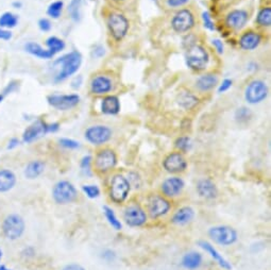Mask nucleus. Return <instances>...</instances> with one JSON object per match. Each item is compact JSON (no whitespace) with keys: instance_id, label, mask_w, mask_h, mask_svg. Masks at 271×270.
<instances>
[{"instance_id":"obj_1","label":"nucleus","mask_w":271,"mask_h":270,"mask_svg":"<svg viewBox=\"0 0 271 270\" xmlns=\"http://www.w3.org/2000/svg\"><path fill=\"white\" fill-rule=\"evenodd\" d=\"M82 64V55L77 50H72L70 53L62 56L54 62V66L59 67V71L54 78L56 83L63 82L69 77L74 76L79 70Z\"/></svg>"},{"instance_id":"obj_2","label":"nucleus","mask_w":271,"mask_h":270,"mask_svg":"<svg viewBox=\"0 0 271 270\" xmlns=\"http://www.w3.org/2000/svg\"><path fill=\"white\" fill-rule=\"evenodd\" d=\"M185 62L186 65L192 70L197 72L203 71L206 69L208 62H210V55L203 46L195 44L186 49Z\"/></svg>"},{"instance_id":"obj_3","label":"nucleus","mask_w":271,"mask_h":270,"mask_svg":"<svg viewBox=\"0 0 271 270\" xmlns=\"http://www.w3.org/2000/svg\"><path fill=\"white\" fill-rule=\"evenodd\" d=\"M107 27L111 37L115 41H121L129 32L130 23L123 14L111 12L107 17Z\"/></svg>"},{"instance_id":"obj_4","label":"nucleus","mask_w":271,"mask_h":270,"mask_svg":"<svg viewBox=\"0 0 271 270\" xmlns=\"http://www.w3.org/2000/svg\"><path fill=\"white\" fill-rule=\"evenodd\" d=\"M170 25L175 33H187L195 28L196 18L190 9H181L173 15Z\"/></svg>"},{"instance_id":"obj_5","label":"nucleus","mask_w":271,"mask_h":270,"mask_svg":"<svg viewBox=\"0 0 271 270\" xmlns=\"http://www.w3.org/2000/svg\"><path fill=\"white\" fill-rule=\"evenodd\" d=\"M25 220L18 214L8 215L3 222L4 235L10 241H16L25 232Z\"/></svg>"},{"instance_id":"obj_6","label":"nucleus","mask_w":271,"mask_h":270,"mask_svg":"<svg viewBox=\"0 0 271 270\" xmlns=\"http://www.w3.org/2000/svg\"><path fill=\"white\" fill-rule=\"evenodd\" d=\"M52 197H54L55 201L59 204H68L74 202L77 199L78 192L74 184L70 183L69 181L63 180L58 182L54 186Z\"/></svg>"},{"instance_id":"obj_7","label":"nucleus","mask_w":271,"mask_h":270,"mask_svg":"<svg viewBox=\"0 0 271 270\" xmlns=\"http://www.w3.org/2000/svg\"><path fill=\"white\" fill-rule=\"evenodd\" d=\"M131 185L127 178L121 174H115L113 176L110 185V197L115 203H122L127 199L130 193Z\"/></svg>"},{"instance_id":"obj_8","label":"nucleus","mask_w":271,"mask_h":270,"mask_svg":"<svg viewBox=\"0 0 271 270\" xmlns=\"http://www.w3.org/2000/svg\"><path fill=\"white\" fill-rule=\"evenodd\" d=\"M268 86L262 80H253L245 89V99L250 105H257L263 102L268 96Z\"/></svg>"},{"instance_id":"obj_9","label":"nucleus","mask_w":271,"mask_h":270,"mask_svg":"<svg viewBox=\"0 0 271 270\" xmlns=\"http://www.w3.org/2000/svg\"><path fill=\"white\" fill-rule=\"evenodd\" d=\"M208 235L216 243L222 246L233 245L237 241V232L231 227L217 226L208 230Z\"/></svg>"},{"instance_id":"obj_10","label":"nucleus","mask_w":271,"mask_h":270,"mask_svg":"<svg viewBox=\"0 0 271 270\" xmlns=\"http://www.w3.org/2000/svg\"><path fill=\"white\" fill-rule=\"evenodd\" d=\"M49 105L59 111H68L77 107L80 102V96L78 94H67V95H49L47 97Z\"/></svg>"},{"instance_id":"obj_11","label":"nucleus","mask_w":271,"mask_h":270,"mask_svg":"<svg viewBox=\"0 0 271 270\" xmlns=\"http://www.w3.org/2000/svg\"><path fill=\"white\" fill-rule=\"evenodd\" d=\"M112 130L102 124H97V126H92L85 131V139L92 145H103L108 143L112 139Z\"/></svg>"},{"instance_id":"obj_12","label":"nucleus","mask_w":271,"mask_h":270,"mask_svg":"<svg viewBox=\"0 0 271 270\" xmlns=\"http://www.w3.org/2000/svg\"><path fill=\"white\" fill-rule=\"evenodd\" d=\"M117 164V155L112 149L106 148L98 151L95 158V167L100 172H108Z\"/></svg>"},{"instance_id":"obj_13","label":"nucleus","mask_w":271,"mask_h":270,"mask_svg":"<svg viewBox=\"0 0 271 270\" xmlns=\"http://www.w3.org/2000/svg\"><path fill=\"white\" fill-rule=\"evenodd\" d=\"M113 89H114V82L112 78L103 74L93 77L89 83V91L93 95L97 96L108 95Z\"/></svg>"},{"instance_id":"obj_14","label":"nucleus","mask_w":271,"mask_h":270,"mask_svg":"<svg viewBox=\"0 0 271 270\" xmlns=\"http://www.w3.org/2000/svg\"><path fill=\"white\" fill-rule=\"evenodd\" d=\"M47 133H48V123H46L44 120L37 119L33 123H31L24 131L23 141L24 143L31 144L37 141L41 137H45Z\"/></svg>"},{"instance_id":"obj_15","label":"nucleus","mask_w":271,"mask_h":270,"mask_svg":"<svg viewBox=\"0 0 271 270\" xmlns=\"http://www.w3.org/2000/svg\"><path fill=\"white\" fill-rule=\"evenodd\" d=\"M249 14L246 10L243 9H236L228 13L224 19L225 26L233 31L242 30L248 23Z\"/></svg>"},{"instance_id":"obj_16","label":"nucleus","mask_w":271,"mask_h":270,"mask_svg":"<svg viewBox=\"0 0 271 270\" xmlns=\"http://www.w3.org/2000/svg\"><path fill=\"white\" fill-rule=\"evenodd\" d=\"M163 166L166 171L170 173H178L186 169L187 162L181 152H171L165 158Z\"/></svg>"},{"instance_id":"obj_17","label":"nucleus","mask_w":271,"mask_h":270,"mask_svg":"<svg viewBox=\"0 0 271 270\" xmlns=\"http://www.w3.org/2000/svg\"><path fill=\"white\" fill-rule=\"evenodd\" d=\"M123 219L130 227H141L147 221V215L139 205H131L124 211Z\"/></svg>"},{"instance_id":"obj_18","label":"nucleus","mask_w":271,"mask_h":270,"mask_svg":"<svg viewBox=\"0 0 271 270\" xmlns=\"http://www.w3.org/2000/svg\"><path fill=\"white\" fill-rule=\"evenodd\" d=\"M170 210V203L161 196H153L149 201L148 211L152 219L166 215Z\"/></svg>"},{"instance_id":"obj_19","label":"nucleus","mask_w":271,"mask_h":270,"mask_svg":"<svg viewBox=\"0 0 271 270\" xmlns=\"http://www.w3.org/2000/svg\"><path fill=\"white\" fill-rule=\"evenodd\" d=\"M260 41H262V35L256 32V31L249 30L239 37L238 45L243 50L252 51L259 46Z\"/></svg>"},{"instance_id":"obj_20","label":"nucleus","mask_w":271,"mask_h":270,"mask_svg":"<svg viewBox=\"0 0 271 270\" xmlns=\"http://www.w3.org/2000/svg\"><path fill=\"white\" fill-rule=\"evenodd\" d=\"M219 83V78L214 72H207L201 75L196 80V88L201 93H208L213 91Z\"/></svg>"},{"instance_id":"obj_21","label":"nucleus","mask_w":271,"mask_h":270,"mask_svg":"<svg viewBox=\"0 0 271 270\" xmlns=\"http://www.w3.org/2000/svg\"><path fill=\"white\" fill-rule=\"evenodd\" d=\"M184 189V181L178 176L166 179L162 184V192L167 197L179 196Z\"/></svg>"},{"instance_id":"obj_22","label":"nucleus","mask_w":271,"mask_h":270,"mask_svg":"<svg viewBox=\"0 0 271 270\" xmlns=\"http://www.w3.org/2000/svg\"><path fill=\"white\" fill-rule=\"evenodd\" d=\"M121 106L119 98L115 95H107L101 101V112L106 115H117Z\"/></svg>"},{"instance_id":"obj_23","label":"nucleus","mask_w":271,"mask_h":270,"mask_svg":"<svg viewBox=\"0 0 271 270\" xmlns=\"http://www.w3.org/2000/svg\"><path fill=\"white\" fill-rule=\"evenodd\" d=\"M176 101H178V105L183 108L184 110H194L198 105H199V98H198L194 93L191 91H181L179 93L178 97H176Z\"/></svg>"},{"instance_id":"obj_24","label":"nucleus","mask_w":271,"mask_h":270,"mask_svg":"<svg viewBox=\"0 0 271 270\" xmlns=\"http://www.w3.org/2000/svg\"><path fill=\"white\" fill-rule=\"evenodd\" d=\"M198 245H199L204 251H206L208 254H210L215 259L216 263L219 265L221 268H223L225 270H231L232 269L231 264L229 263L227 259L216 250V248L214 246H212L210 243H207L205 241H200L199 243H198Z\"/></svg>"},{"instance_id":"obj_25","label":"nucleus","mask_w":271,"mask_h":270,"mask_svg":"<svg viewBox=\"0 0 271 270\" xmlns=\"http://www.w3.org/2000/svg\"><path fill=\"white\" fill-rule=\"evenodd\" d=\"M197 192L205 199H214L217 197L216 185L208 179L200 180L197 184Z\"/></svg>"},{"instance_id":"obj_26","label":"nucleus","mask_w":271,"mask_h":270,"mask_svg":"<svg viewBox=\"0 0 271 270\" xmlns=\"http://www.w3.org/2000/svg\"><path fill=\"white\" fill-rule=\"evenodd\" d=\"M25 50L31 56L36 57L38 59L49 60L55 57V55L50 50L43 48L39 44L35 43V41H29V43H27L25 45Z\"/></svg>"},{"instance_id":"obj_27","label":"nucleus","mask_w":271,"mask_h":270,"mask_svg":"<svg viewBox=\"0 0 271 270\" xmlns=\"http://www.w3.org/2000/svg\"><path fill=\"white\" fill-rule=\"evenodd\" d=\"M16 184V175L9 169L0 170V193L11 191Z\"/></svg>"},{"instance_id":"obj_28","label":"nucleus","mask_w":271,"mask_h":270,"mask_svg":"<svg viewBox=\"0 0 271 270\" xmlns=\"http://www.w3.org/2000/svg\"><path fill=\"white\" fill-rule=\"evenodd\" d=\"M194 216H195V211L192 209V207L184 206L175 212V214L171 218V221L174 224L184 226L186 223H189L190 221H192Z\"/></svg>"},{"instance_id":"obj_29","label":"nucleus","mask_w":271,"mask_h":270,"mask_svg":"<svg viewBox=\"0 0 271 270\" xmlns=\"http://www.w3.org/2000/svg\"><path fill=\"white\" fill-rule=\"evenodd\" d=\"M202 264V255L199 252L191 251L187 252L183 257L181 265L187 270H196Z\"/></svg>"},{"instance_id":"obj_30","label":"nucleus","mask_w":271,"mask_h":270,"mask_svg":"<svg viewBox=\"0 0 271 270\" xmlns=\"http://www.w3.org/2000/svg\"><path fill=\"white\" fill-rule=\"evenodd\" d=\"M45 170V163L43 161H32L30 162L25 168V175L27 179L33 180L38 178V176Z\"/></svg>"},{"instance_id":"obj_31","label":"nucleus","mask_w":271,"mask_h":270,"mask_svg":"<svg viewBox=\"0 0 271 270\" xmlns=\"http://www.w3.org/2000/svg\"><path fill=\"white\" fill-rule=\"evenodd\" d=\"M255 22L259 27L269 28L271 26V8L263 7L257 12Z\"/></svg>"},{"instance_id":"obj_32","label":"nucleus","mask_w":271,"mask_h":270,"mask_svg":"<svg viewBox=\"0 0 271 270\" xmlns=\"http://www.w3.org/2000/svg\"><path fill=\"white\" fill-rule=\"evenodd\" d=\"M18 24V16L12 12H5L0 15V28L13 29Z\"/></svg>"},{"instance_id":"obj_33","label":"nucleus","mask_w":271,"mask_h":270,"mask_svg":"<svg viewBox=\"0 0 271 270\" xmlns=\"http://www.w3.org/2000/svg\"><path fill=\"white\" fill-rule=\"evenodd\" d=\"M46 46L47 49L50 50L55 56L59 53H61L62 50L65 49V41L63 39H61L57 36H50L46 39Z\"/></svg>"},{"instance_id":"obj_34","label":"nucleus","mask_w":271,"mask_h":270,"mask_svg":"<svg viewBox=\"0 0 271 270\" xmlns=\"http://www.w3.org/2000/svg\"><path fill=\"white\" fill-rule=\"evenodd\" d=\"M83 0H70L68 5V13L74 22L78 23L81 20V7Z\"/></svg>"},{"instance_id":"obj_35","label":"nucleus","mask_w":271,"mask_h":270,"mask_svg":"<svg viewBox=\"0 0 271 270\" xmlns=\"http://www.w3.org/2000/svg\"><path fill=\"white\" fill-rule=\"evenodd\" d=\"M103 213H104V216H106V218H107V220L109 221V223L112 226L113 229H115L117 231L121 230L122 224L111 207H109L108 205H104L103 206Z\"/></svg>"},{"instance_id":"obj_36","label":"nucleus","mask_w":271,"mask_h":270,"mask_svg":"<svg viewBox=\"0 0 271 270\" xmlns=\"http://www.w3.org/2000/svg\"><path fill=\"white\" fill-rule=\"evenodd\" d=\"M63 8H64V3L62 0H57V2H54L52 4L49 5L47 9V14L51 18L58 19L62 12H63Z\"/></svg>"},{"instance_id":"obj_37","label":"nucleus","mask_w":271,"mask_h":270,"mask_svg":"<svg viewBox=\"0 0 271 270\" xmlns=\"http://www.w3.org/2000/svg\"><path fill=\"white\" fill-rule=\"evenodd\" d=\"M252 116H253L252 111L246 107L239 108L235 112V120L238 123H247L251 120Z\"/></svg>"},{"instance_id":"obj_38","label":"nucleus","mask_w":271,"mask_h":270,"mask_svg":"<svg viewBox=\"0 0 271 270\" xmlns=\"http://www.w3.org/2000/svg\"><path fill=\"white\" fill-rule=\"evenodd\" d=\"M174 146L181 152H187L192 148V141L189 137H180L174 142Z\"/></svg>"},{"instance_id":"obj_39","label":"nucleus","mask_w":271,"mask_h":270,"mask_svg":"<svg viewBox=\"0 0 271 270\" xmlns=\"http://www.w3.org/2000/svg\"><path fill=\"white\" fill-rule=\"evenodd\" d=\"M82 191L91 199H95L100 195V190L97 185H83Z\"/></svg>"},{"instance_id":"obj_40","label":"nucleus","mask_w":271,"mask_h":270,"mask_svg":"<svg viewBox=\"0 0 271 270\" xmlns=\"http://www.w3.org/2000/svg\"><path fill=\"white\" fill-rule=\"evenodd\" d=\"M59 143L62 147L69 149V150L80 148V143L75 141V140H71V139H60Z\"/></svg>"},{"instance_id":"obj_41","label":"nucleus","mask_w":271,"mask_h":270,"mask_svg":"<svg viewBox=\"0 0 271 270\" xmlns=\"http://www.w3.org/2000/svg\"><path fill=\"white\" fill-rule=\"evenodd\" d=\"M202 20H203V26L205 29L210 30V31L215 30V25H214L213 19H212V16L207 11H204L202 13Z\"/></svg>"},{"instance_id":"obj_42","label":"nucleus","mask_w":271,"mask_h":270,"mask_svg":"<svg viewBox=\"0 0 271 270\" xmlns=\"http://www.w3.org/2000/svg\"><path fill=\"white\" fill-rule=\"evenodd\" d=\"M92 161H93V159H92L91 155H85V157L81 160L80 167H81L82 171L85 172V174H91Z\"/></svg>"},{"instance_id":"obj_43","label":"nucleus","mask_w":271,"mask_h":270,"mask_svg":"<svg viewBox=\"0 0 271 270\" xmlns=\"http://www.w3.org/2000/svg\"><path fill=\"white\" fill-rule=\"evenodd\" d=\"M18 82L17 81H11L10 83H8L7 86L5 87L4 92H3V95L6 96V95H9V94H12V93L16 92L18 89Z\"/></svg>"},{"instance_id":"obj_44","label":"nucleus","mask_w":271,"mask_h":270,"mask_svg":"<svg viewBox=\"0 0 271 270\" xmlns=\"http://www.w3.org/2000/svg\"><path fill=\"white\" fill-rule=\"evenodd\" d=\"M37 25L39 30L43 31V32H48V31L51 30V23L48 18H40Z\"/></svg>"},{"instance_id":"obj_45","label":"nucleus","mask_w":271,"mask_h":270,"mask_svg":"<svg viewBox=\"0 0 271 270\" xmlns=\"http://www.w3.org/2000/svg\"><path fill=\"white\" fill-rule=\"evenodd\" d=\"M189 3H190V0H166V4H167V6L172 9L181 8Z\"/></svg>"},{"instance_id":"obj_46","label":"nucleus","mask_w":271,"mask_h":270,"mask_svg":"<svg viewBox=\"0 0 271 270\" xmlns=\"http://www.w3.org/2000/svg\"><path fill=\"white\" fill-rule=\"evenodd\" d=\"M232 84H233V81L231 79H224L221 82V84H219V87H218V93L221 94V93L229 91L232 87Z\"/></svg>"},{"instance_id":"obj_47","label":"nucleus","mask_w":271,"mask_h":270,"mask_svg":"<svg viewBox=\"0 0 271 270\" xmlns=\"http://www.w3.org/2000/svg\"><path fill=\"white\" fill-rule=\"evenodd\" d=\"M212 45L214 46V48L216 49V51L219 55H222L223 54V50H224V46H223V43L218 38H215L212 40Z\"/></svg>"},{"instance_id":"obj_48","label":"nucleus","mask_w":271,"mask_h":270,"mask_svg":"<svg viewBox=\"0 0 271 270\" xmlns=\"http://www.w3.org/2000/svg\"><path fill=\"white\" fill-rule=\"evenodd\" d=\"M13 34L10 30L0 28V40H10L12 38Z\"/></svg>"},{"instance_id":"obj_49","label":"nucleus","mask_w":271,"mask_h":270,"mask_svg":"<svg viewBox=\"0 0 271 270\" xmlns=\"http://www.w3.org/2000/svg\"><path fill=\"white\" fill-rule=\"evenodd\" d=\"M104 53H106V51H104V48L101 45H97L93 50V56L95 58H101L102 56H104Z\"/></svg>"},{"instance_id":"obj_50","label":"nucleus","mask_w":271,"mask_h":270,"mask_svg":"<svg viewBox=\"0 0 271 270\" xmlns=\"http://www.w3.org/2000/svg\"><path fill=\"white\" fill-rule=\"evenodd\" d=\"M82 82H83V78L82 76H78L76 77L74 80H72L71 82V87L74 89H79L82 85Z\"/></svg>"},{"instance_id":"obj_51","label":"nucleus","mask_w":271,"mask_h":270,"mask_svg":"<svg viewBox=\"0 0 271 270\" xmlns=\"http://www.w3.org/2000/svg\"><path fill=\"white\" fill-rule=\"evenodd\" d=\"M62 270H85V268L79 264H68L64 266Z\"/></svg>"},{"instance_id":"obj_52","label":"nucleus","mask_w":271,"mask_h":270,"mask_svg":"<svg viewBox=\"0 0 271 270\" xmlns=\"http://www.w3.org/2000/svg\"><path fill=\"white\" fill-rule=\"evenodd\" d=\"M103 258L107 259V261H113L114 258H115V253H114L112 250H106L103 252Z\"/></svg>"},{"instance_id":"obj_53","label":"nucleus","mask_w":271,"mask_h":270,"mask_svg":"<svg viewBox=\"0 0 271 270\" xmlns=\"http://www.w3.org/2000/svg\"><path fill=\"white\" fill-rule=\"evenodd\" d=\"M19 145V140L16 139V138H13L9 141L8 143V149H14L16 147H18Z\"/></svg>"},{"instance_id":"obj_54","label":"nucleus","mask_w":271,"mask_h":270,"mask_svg":"<svg viewBox=\"0 0 271 270\" xmlns=\"http://www.w3.org/2000/svg\"><path fill=\"white\" fill-rule=\"evenodd\" d=\"M59 129H60V124L58 122L48 124V133H56L59 131Z\"/></svg>"},{"instance_id":"obj_55","label":"nucleus","mask_w":271,"mask_h":270,"mask_svg":"<svg viewBox=\"0 0 271 270\" xmlns=\"http://www.w3.org/2000/svg\"><path fill=\"white\" fill-rule=\"evenodd\" d=\"M12 7L15 9H22L23 8V3L22 2H14L12 4Z\"/></svg>"},{"instance_id":"obj_56","label":"nucleus","mask_w":271,"mask_h":270,"mask_svg":"<svg viewBox=\"0 0 271 270\" xmlns=\"http://www.w3.org/2000/svg\"><path fill=\"white\" fill-rule=\"evenodd\" d=\"M0 270H12V269H9L7 266L5 265H0Z\"/></svg>"},{"instance_id":"obj_57","label":"nucleus","mask_w":271,"mask_h":270,"mask_svg":"<svg viewBox=\"0 0 271 270\" xmlns=\"http://www.w3.org/2000/svg\"><path fill=\"white\" fill-rule=\"evenodd\" d=\"M111 2H113V3H115V4H120V3H123V2H126V0H111Z\"/></svg>"},{"instance_id":"obj_58","label":"nucleus","mask_w":271,"mask_h":270,"mask_svg":"<svg viewBox=\"0 0 271 270\" xmlns=\"http://www.w3.org/2000/svg\"><path fill=\"white\" fill-rule=\"evenodd\" d=\"M4 97H5V96H4L3 94H0V102H2V101L4 100Z\"/></svg>"},{"instance_id":"obj_59","label":"nucleus","mask_w":271,"mask_h":270,"mask_svg":"<svg viewBox=\"0 0 271 270\" xmlns=\"http://www.w3.org/2000/svg\"><path fill=\"white\" fill-rule=\"evenodd\" d=\"M2 257H3V251L0 250V261H2Z\"/></svg>"}]
</instances>
